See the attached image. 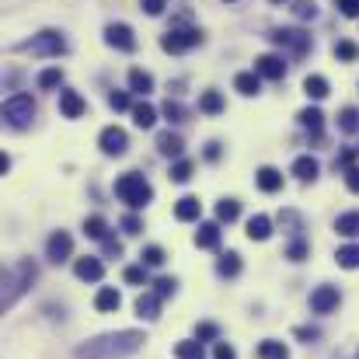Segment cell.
Masks as SVG:
<instances>
[{
    "label": "cell",
    "instance_id": "cell-1",
    "mask_svg": "<svg viewBox=\"0 0 359 359\" xmlns=\"http://www.w3.org/2000/svg\"><path fill=\"white\" fill-rule=\"evenodd\" d=\"M143 342H147L143 332L126 328V332H109V335H98V339L77 346L74 356L77 359H129L133 353L143 349Z\"/></svg>",
    "mask_w": 359,
    "mask_h": 359
},
{
    "label": "cell",
    "instance_id": "cell-2",
    "mask_svg": "<svg viewBox=\"0 0 359 359\" xmlns=\"http://www.w3.org/2000/svg\"><path fill=\"white\" fill-rule=\"evenodd\" d=\"M35 276H39V265H35L32 258H21V262H14L11 269H4V279H0V307L11 311V307L28 293V286L35 283Z\"/></svg>",
    "mask_w": 359,
    "mask_h": 359
},
{
    "label": "cell",
    "instance_id": "cell-3",
    "mask_svg": "<svg viewBox=\"0 0 359 359\" xmlns=\"http://www.w3.org/2000/svg\"><path fill=\"white\" fill-rule=\"evenodd\" d=\"M116 196H119L129 210H143V206L154 199V185H150L143 175L129 171V175H122L119 182H116Z\"/></svg>",
    "mask_w": 359,
    "mask_h": 359
},
{
    "label": "cell",
    "instance_id": "cell-4",
    "mask_svg": "<svg viewBox=\"0 0 359 359\" xmlns=\"http://www.w3.org/2000/svg\"><path fill=\"white\" fill-rule=\"evenodd\" d=\"M18 49H21V53H32V56H63V53H67V39H63V32L46 28V32L32 35L28 42H21Z\"/></svg>",
    "mask_w": 359,
    "mask_h": 359
},
{
    "label": "cell",
    "instance_id": "cell-5",
    "mask_svg": "<svg viewBox=\"0 0 359 359\" xmlns=\"http://www.w3.org/2000/svg\"><path fill=\"white\" fill-rule=\"evenodd\" d=\"M35 102H32V95H11L7 102H4V122L11 126V129H28L32 122H35Z\"/></svg>",
    "mask_w": 359,
    "mask_h": 359
},
{
    "label": "cell",
    "instance_id": "cell-6",
    "mask_svg": "<svg viewBox=\"0 0 359 359\" xmlns=\"http://www.w3.org/2000/svg\"><path fill=\"white\" fill-rule=\"evenodd\" d=\"M203 46V32L199 28H185V25H171L164 35H161V49L164 53H189Z\"/></svg>",
    "mask_w": 359,
    "mask_h": 359
},
{
    "label": "cell",
    "instance_id": "cell-7",
    "mask_svg": "<svg viewBox=\"0 0 359 359\" xmlns=\"http://www.w3.org/2000/svg\"><path fill=\"white\" fill-rule=\"evenodd\" d=\"M276 46H283V49H293L297 56H304L314 42H311V35L307 32H300V28H276L272 35H269Z\"/></svg>",
    "mask_w": 359,
    "mask_h": 359
},
{
    "label": "cell",
    "instance_id": "cell-8",
    "mask_svg": "<svg viewBox=\"0 0 359 359\" xmlns=\"http://www.w3.org/2000/svg\"><path fill=\"white\" fill-rule=\"evenodd\" d=\"M98 147H102L105 157H122L129 150V136H126V129H119V126H109V129H102Z\"/></svg>",
    "mask_w": 359,
    "mask_h": 359
},
{
    "label": "cell",
    "instance_id": "cell-9",
    "mask_svg": "<svg viewBox=\"0 0 359 359\" xmlns=\"http://www.w3.org/2000/svg\"><path fill=\"white\" fill-rule=\"evenodd\" d=\"M70 255H74V238H70L67 231L49 234V241H46V258H49L53 265H63Z\"/></svg>",
    "mask_w": 359,
    "mask_h": 359
},
{
    "label": "cell",
    "instance_id": "cell-10",
    "mask_svg": "<svg viewBox=\"0 0 359 359\" xmlns=\"http://www.w3.org/2000/svg\"><path fill=\"white\" fill-rule=\"evenodd\" d=\"M339 304H342L339 286H318V290L311 293V311H314V314H332Z\"/></svg>",
    "mask_w": 359,
    "mask_h": 359
},
{
    "label": "cell",
    "instance_id": "cell-11",
    "mask_svg": "<svg viewBox=\"0 0 359 359\" xmlns=\"http://www.w3.org/2000/svg\"><path fill=\"white\" fill-rule=\"evenodd\" d=\"M105 42H109L112 49H122V53H133V49H136V35H133L129 25H109V28H105Z\"/></svg>",
    "mask_w": 359,
    "mask_h": 359
},
{
    "label": "cell",
    "instance_id": "cell-12",
    "mask_svg": "<svg viewBox=\"0 0 359 359\" xmlns=\"http://www.w3.org/2000/svg\"><path fill=\"white\" fill-rule=\"evenodd\" d=\"M255 74L258 77H269V81H283L286 77V63H283V56H258L255 60Z\"/></svg>",
    "mask_w": 359,
    "mask_h": 359
},
{
    "label": "cell",
    "instance_id": "cell-13",
    "mask_svg": "<svg viewBox=\"0 0 359 359\" xmlns=\"http://www.w3.org/2000/svg\"><path fill=\"white\" fill-rule=\"evenodd\" d=\"M74 276L77 279H84V283H102V276H105V265H102V258H77L74 262Z\"/></svg>",
    "mask_w": 359,
    "mask_h": 359
},
{
    "label": "cell",
    "instance_id": "cell-14",
    "mask_svg": "<svg viewBox=\"0 0 359 359\" xmlns=\"http://www.w3.org/2000/svg\"><path fill=\"white\" fill-rule=\"evenodd\" d=\"M60 112H63L67 119H81V116L88 112V102H84L77 91H60Z\"/></svg>",
    "mask_w": 359,
    "mask_h": 359
},
{
    "label": "cell",
    "instance_id": "cell-15",
    "mask_svg": "<svg viewBox=\"0 0 359 359\" xmlns=\"http://www.w3.org/2000/svg\"><path fill=\"white\" fill-rule=\"evenodd\" d=\"M199 213H203V203H199L196 196H182V199L175 203V217H178L182 224H192V220H199Z\"/></svg>",
    "mask_w": 359,
    "mask_h": 359
},
{
    "label": "cell",
    "instance_id": "cell-16",
    "mask_svg": "<svg viewBox=\"0 0 359 359\" xmlns=\"http://www.w3.org/2000/svg\"><path fill=\"white\" fill-rule=\"evenodd\" d=\"M157 150H161L164 157H182V150H185V140H182L178 133L164 129V133L157 136Z\"/></svg>",
    "mask_w": 359,
    "mask_h": 359
},
{
    "label": "cell",
    "instance_id": "cell-17",
    "mask_svg": "<svg viewBox=\"0 0 359 359\" xmlns=\"http://www.w3.org/2000/svg\"><path fill=\"white\" fill-rule=\"evenodd\" d=\"M136 314H140L143 321H157V318H161V297H157V293H140Z\"/></svg>",
    "mask_w": 359,
    "mask_h": 359
},
{
    "label": "cell",
    "instance_id": "cell-18",
    "mask_svg": "<svg viewBox=\"0 0 359 359\" xmlns=\"http://www.w3.org/2000/svg\"><path fill=\"white\" fill-rule=\"evenodd\" d=\"M217 276H220V279H234V276H241V255L238 251H224V255L217 258Z\"/></svg>",
    "mask_w": 359,
    "mask_h": 359
},
{
    "label": "cell",
    "instance_id": "cell-19",
    "mask_svg": "<svg viewBox=\"0 0 359 359\" xmlns=\"http://www.w3.org/2000/svg\"><path fill=\"white\" fill-rule=\"evenodd\" d=\"M318 171H321V164H318L311 154H304V157H297V161H293V175H297L300 182H314V178H318Z\"/></svg>",
    "mask_w": 359,
    "mask_h": 359
},
{
    "label": "cell",
    "instance_id": "cell-20",
    "mask_svg": "<svg viewBox=\"0 0 359 359\" xmlns=\"http://www.w3.org/2000/svg\"><path fill=\"white\" fill-rule=\"evenodd\" d=\"M248 238L251 241H269L272 238V220H269L265 213H255V217L248 220Z\"/></svg>",
    "mask_w": 359,
    "mask_h": 359
},
{
    "label": "cell",
    "instance_id": "cell-21",
    "mask_svg": "<svg viewBox=\"0 0 359 359\" xmlns=\"http://www.w3.org/2000/svg\"><path fill=\"white\" fill-rule=\"evenodd\" d=\"M255 182H258L262 192H279V189H283V175H279L276 168H258Z\"/></svg>",
    "mask_w": 359,
    "mask_h": 359
},
{
    "label": "cell",
    "instance_id": "cell-22",
    "mask_svg": "<svg viewBox=\"0 0 359 359\" xmlns=\"http://www.w3.org/2000/svg\"><path fill=\"white\" fill-rule=\"evenodd\" d=\"M119 304H122V297H119V290H116V286H102V290H98V297H95V307H98V311H105V314H109V311H119Z\"/></svg>",
    "mask_w": 359,
    "mask_h": 359
},
{
    "label": "cell",
    "instance_id": "cell-23",
    "mask_svg": "<svg viewBox=\"0 0 359 359\" xmlns=\"http://www.w3.org/2000/svg\"><path fill=\"white\" fill-rule=\"evenodd\" d=\"M196 248H220V224H199Z\"/></svg>",
    "mask_w": 359,
    "mask_h": 359
},
{
    "label": "cell",
    "instance_id": "cell-24",
    "mask_svg": "<svg viewBox=\"0 0 359 359\" xmlns=\"http://www.w3.org/2000/svg\"><path fill=\"white\" fill-rule=\"evenodd\" d=\"M129 91H133V95H150V91H154V77H150L147 70H140V67L129 70Z\"/></svg>",
    "mask_w": 359,
    "mask_h": 359
},
{
    "label": "cell",
    "instance_id": "cell-25",
    "mask_svg": "<svg viewBox=\"0 0 359 359\" xmlns=\"http://www.w3.org/2000/svg\"><path fill=\"white\" fill-rule=\"evenodd\" d=\"M304 95H307V98H314V102L328 98V81H325L321 74H311V77H304Z\"/></svg>",
    "mask_w": 359,
    "mask_h": 359
},
{
    "label": "cell",
    "instance_id": "cell-26",
    "mask_svg": "<svg viewBox=\"0 0 359 359\" xmlns=\"http://www.w3.org/2000/svg\"><path fill=\"white\" fill-rule=\"evenodd\" d=\"M234 88H238L244 98H251V95H258V91H262V81H258V74H255V70H244V74L234 77Z\"/></svg>",
    "mask_w": 359,
    "mask_h": 359
},
{
    "label": "cell",
    "instance_id": "cell-27",
    "mask_svg": "<svg viewBox=\"0 0 359 359\" xmlns=\"http://www.w3.org/2000/svg\"><path fill=\"white\" fill-rule=\"evenodd\" d=\"M335 231H339L342 238H359V210L342 213V217L335 220Z\"/></svg>",
    "mask_w": 359,
    "mask_h": 359
},
{
    "label": "cell",
    "instance_id": "cell-28",
    "mask_svg": "<svg viewBox=\"0 0 359 359\" xmlns=\"http://www.w3.org/2000/svg\"><path fill=\"white\" fill-rule=\"evenodd\" d=\"M199 112L220 116V112H224V95H220V91H203V95H199Z\"/></svg>",
    "mask_w": 359,
    "mask_h": 359
},
{
    "label": "cell",
    "instance_id": "cell-29",
    "mask_svg": "<svg viewBox=\"0 0 359 359\" xmlns=\"http://www.w3.org/2000/svg\"><path fill=\"white\" fill-rule=\"evenodd\" d=\"M297 122H300L304 129H311L314 140H318V136H321V126H325V116H321V109H304V112L297 116Z\"/></svg>",
    "mask_w": 359,
    "mask_h": 359
},
{
    "label": "cell",
    "instance_id": "cell-30",
    "mask_svg": "<svg viewBox=\"0 0 359 359\" xmlns=\"http://www.w3.org/2000/svg\"><path fill=\"white\" fill-rule=\"evenodd\" d=\"M175 356L178 359H206V349H203L199 339H185V342L175 346Z\"/></svg>",
    "mask_w": 359,
    "mask_h": 359
},
{
    "label": "cell",
    "instance_id": "cell-31",
    "mask_svg": "<svg viewBox=\"0 0 359 359\" xmlns=\"http://www.w3.org/2000/svg\"><path fill=\"white\" fill-rule=\"evenodd\" d=\"M238 217H241L238 199H220V203H217V224H234Z\"/></svg>",
    "mask_w": 359,
    "mask_h": 359
},
{
    "label": "cell",
    "instance_id": "cell-32",
    "mask_svg": "<svg viewBox=\"0 0 359 359\" xmlns=\"http://www.w3.org/2000/svg\"><path fill=\"white\" fill-rule=\"evenodd\" d=\"M258 359H290V349L283 342H276V339H265L258 346Z\"/></svg>",
    "mask_w": 359,
    "mask_h": 359
},
{
    "label": "cell",
    "instance_id": "cell-33",
    "mask_svg": "<svg viewBox=\"0 0 359 359\" xmlns=\"http://www.w3.org/2000/svg\"><path fill=\"white\" fill-rule=\"evenodd\" d=\"M133 122H136L140 129H150V126L157 122V112H154V105H147V102L133 105Z\"/></svg>",
    "mask_w": 359,
    "mask_h": 359
},
{
    "label": "cell",
    "instance_id": "cell-34",
    "mask_svg": "<svg viewBox=\"0 0 359 359\" xmlns=\"http://www.w3.org/2000/svg\"><path fill=\"white\" fill-rule=\"evenodd\" d=\"M335 262H339L342 269H359V244H342V248L335 251Z\"/></svg>",
    "mask_w": 359,
    "mask_h": 359
},
{
    "label": "cell",
    "instance_id": "cell-35",
    "mask_svg": "<svg viewBox=\"0 0 359 359\" xmlns=\"http://www.w3.org/2000/svg\"><path fill=\"white\" fill-rule=\"evenodd\" d=\"M84 234L95 238V241L109 238V224H105V217H88V220H84Z\"/></svg>",
    "mask_w": 359,
    "mask_h": 359
},
{
    "label": "cell",
    "instance_id": "cell-36",
    "mask_svg": "<svg viewBox=\"0 0 359 359\" xmlns=\"http://www.w3.org/2000/svg\"><path fill=\"white\" fill-rule=\"evenodd\" d=\"M60 84H63V70H60V67H49V70L39 74V88H42V91H53V88H60Z\"/></svg>",
    "mask_w": 359,
    "mask_h": 359
},
{
    "label": "cell",
    "instance_id": "cell-37",
    "mask_svg": "<svg viewBox=\"0 0 359 359\" xmlns=\"http://www.w3.org/2000/svg\"><path fill=\"white\" fill-rule=\"evenodd\" d=\"M140 258H143V265H147V269H157V265H164V262H168L164 248H157V244L143 248V255H140Z\"/></svg>",
    "mask_w": 359,
    "mask_h": 359
},
{
    "label": "cell",
    "instance_id": "cell-38",
    "mask_svg": "<svg viewBox=\"0 0 359 359\" xmlns=\"http://www.w3.org/2000/svg\"><path fill=\"white\" fill-rule=\"evenodd\" d=\"M339 129H342V133H349V136L359 133V112L356 109H342V112H339Z\"/></svg>",
    "mask_w": 359,
    "mask_h": 359
},
{
    "label": "cell",
    "instance_id": "cell-39",
    "mask_svg": "<svg viewBox=\"0 0 359 359\" xmlns=\"http://www.w3.org/2000/svg\"><path fill=\"white\" fill-rule=\"evenodd\" d=\"M307 251H311V248H307V241L304 238H293L290 244H286V258H290V262H304Z\"/></svg>",
    "mask_w": 359,
    "mask_h": 359
},
{
    "label": "cell",
    "instance_id": "cell-40",
    "mask_svg": "<svg viewBox=\"0 0 359 359\" xmlns=\"http://www.w3.org/2000/svg\"><path fill=\"white\" fill-rule=\"evenodd\" d=\"M189 178H192V161H175V168H171V182L185 185Z\"/></svg>",
    "mask_w": 359,
    "mask_h": 359
},
{
    "label": "cell",
    "instance_id": "cell-41",
    "mask_svg": "<svg viewBox=\"0 0 359 359\" xmlns=\"http://www.w3.org/2000/svg\"><path fill=\"white\" fill-rule=\"evenodd\" d=\"M196 339L199 342H217L220 339V328L213 321H203V325H196Z\"/></svg>",
    "mask_w": 359,
    "mask_h": 359
},
{
    "label": "cell",
    "instance_id": "cell-42",
    "mask_svg": "<svg viewBox=\"0 0 359 359\" xmlns=\"http://www.w3.org/2000/svg\"><path fill=\"white\" fill-rule=\"evenodd\" d=\"M122 279H126V283H133V286L147 283V265H143V262H140V265H129V269L122 272Z\"/></svg>",
    "mask_w": 359,
    "mask_h": 359
},
{
    "label": "cell",
    "instance_id": "cell-43",
    "mask_svg": "<svg viewBox=\"0 0 359 359\" xmlns=\"http://www.w3.org/2000/svg\"><path fill=\"white\" fill-rule=\"evenodd\" d=\"M164 119L168 122H185V109H182V102H164Z\"/></svg>",
    "mask_w": 359,
    "mask_h": 359
},
{
    "label": "cell",
    "instance_id": "cell-44",
    "mask_svg": "<svg viewBox=\"0 0 359 359\" xmlns=\"http://www.w3.org/2000/svg\"><path fill=\"white\" fill-rule=\"evenodd\" d=\"M154 286H157L154 293H157L161 300H168V297H175V290H178V283H175V279H168V276H164V279H157Z\"/></svg>",
    "mask_w": 359,
    "mask_h": 359
},
{
    "label": "cell",
    "instance_id": "cell-45",
    "mask_svg": "<svg viewBox=\"0 0 359 359\" xmlns=\"http://www.w3.org/2000/svg\"><path fill=\"white\" fill-rule=\"evenodd\" d=\"M335 56H339V60H356V56H359L356 42H349V39H342V42L335 46Z\"/></svg>",
    "mask_w": 359,
    "mask_h": 359
},
{
    "label": "cell",
    "instance_id": "cell-46",
    "mask_svg": "<svg viewBox=\"0 0 359 359\" xmlns=\"http://www.w3.org/2000/svg\"><path fill=\"white\" fill-rule=\"evenodd\" d=\"M122 231H126L129 238H136V234L143 231V220H140L136 213H129V217H122Z\"/></svg>",
    "mask_w": 359,
    "mask_h": 359
},
{
    "label": "cell",
    "instance_id": "cell-47",
    "mask_svg": "<svg viewBox=\"0 0 359 359\" xmlns=\"http://www.w3.org/2000/svg\"><path fill=\"white\" fill-rule=\"evenodd\" d=\"M140 7L150 14V18H157V14H164V7H168V0H140Z\"/></svg>",
    "mask_w": 359,
    "mask_h": 359
},
{
    "label": "cell",
    "instance_id": "cell-48",
    "mask_svg": "<svg viewBox=\"0 0 359 359\" xmlns=\"http://www.w3.org/2000/svg\"><path fill=\"white\" fill-rule=\"evenodd\" d=\"M213 359H238V349H234L231 342H217V349H213Z\"/></svg>",
    "mask_w": 359,
    "mask_h": 359
},
{
    "label": "cell",
    "instance_id": "cell-49",
    "mask_svg": "<svg viewBox=\"0 0 359 359\" xmlns=\"http://www.w3.org/2000/svg\"><path fill=\"white\" fill-rule=\"evenodd\" d=\"M102 248H105V255H112V258H119L122 255V241L116 234H109V238L102 241Z\"/></svg>",
    "mask_w": 359,
    "mask_h": 359
},
{
    "label": "cell",
    "instance_id": "cell-50",
    "mask_svg": "<svg viewBox=\"0 0 359 359\" xmlns=\"http://www.w3.org/2000/svg\"><path fill=\"white\" fill-rule=\"evenodd\" d=\"M297 18H314L318 14V7H314V0H297Z\"/></svg>",
    "mask_w": 359,
    "mask_h": 359
},
{
    "label": "cell",
    "instance_id": "cell-51",
    "mask_svg": "<svg viewBox=\"0 0 359 359\" xmlns=\"http://www.w3.org/2000/svg\"><path fill=\"white\" fill-rule=\"evenodd\" d=\"M335 7H339L346 18H359V0H335Z\"/></svg>",
    "mask_w": 359,
    "mask_h": 359
},
{
    "label": "cell",
    "instance_id": "cell-52",
    "mask_svg": "<svg viewBox=\"0 0 359 359\" xmlns=\"http://www.w3.org/2000/svg\"><path fill=\"white\" fill-rule=\"evenodd\" d=\"M109 105H112L116 112L129 109V95H126V91H112V95H109Z\"/></svg>",
    "mask_w": 359,
    "mask_h": 359
},
{
    "label": "cell",
    "instance_id": "cell-53",
    "mask_svg": "<svg viewBox=\"0 0 359 359\" xmlns=\"http://www.w3.org/2000/svg\"><path fill=\"white\" fill-rule=\"evenodd\" d=\"M346 185H349V192H359V168L346 171Z\"/></svg>",
    "mask_w": 359,
    "mask_h": 359
},
{
    "label": "cell",
    "instance_id": "cell-54",
    "mask_svg": "<svg viewBox=\"0 0 359 359\" xmlns=\"http://www.w3.org/2000/svg\"><path fill=\"white\" fill-rule=\"evenodd\" d=\"M206 161H220V143H206Z\"/></svg>",
    "mask_w": 359,
    "mask_h": 359
},
{
    "label": "cell",
    "instance_id": "cell-55",
    "mask_svg": "<svg viewBox=\"0 0 359 359\" xmlns=\"http://www.w3.org/2000/svg\"><path fill=\"white\" fill-rule=\"evenodd\" d=\"M297 335H300V339H307V342H311V339H318V332H314V328H297Z\"/></svg>",
    "mask_w": 359,
    "mask_h": 359
},
{
    "label": "cell",
    "instance_id": "cell-56",
    "mask_svg": "<svg viewBox=\"0 0 359 359\" xmlns=\"http://www.w3.org/2000/svg\"><path fill=\"white\" fill-rule=\"evenodd\" d=\"M272 4H283V0H272Z\"/></svg>",
    "mask_w": 359,
    "mask_h": 359
}]
</instances>
